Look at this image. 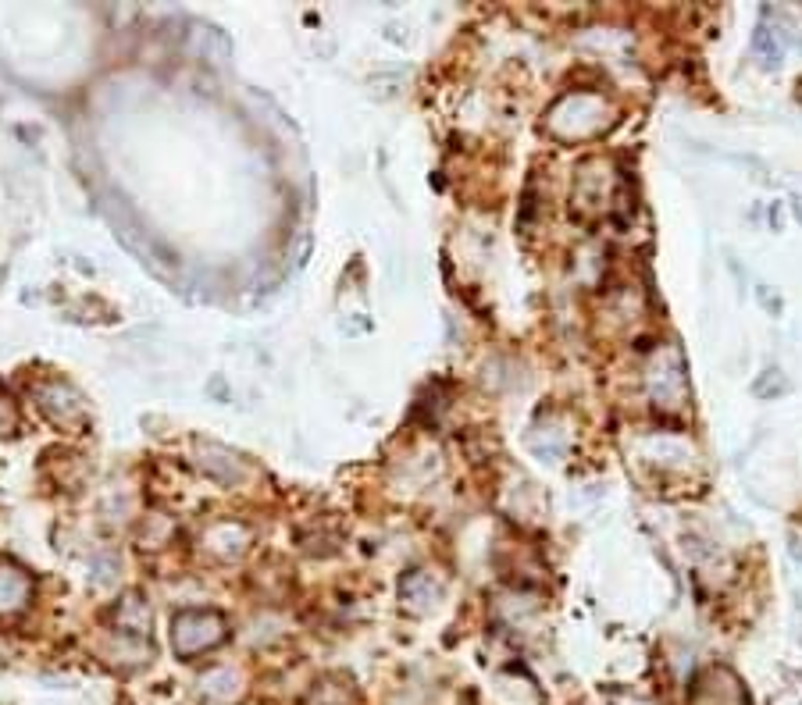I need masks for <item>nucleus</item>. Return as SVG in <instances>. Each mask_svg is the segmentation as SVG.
Segmentation results:
<instances>
[{
	"instance_id": "obj_1",
	"label": "nucleus",
	"mask_w": 802,
	"mask_h": 705,
	"mask_svg": "<svg viewBox=\"0 0 802 705\" xmlns=\"http://www.w3.org/2000/svg\"><path fill=\"white\" fill-rule=\"evenodd\" d=\"M221 641H225V616L214 609H182L172 620V649L182 659L211 652Z\"/></svg>"
},
{
	"instance_id": "obj_2",
	"label": "nucleus",
	"mask_w": 802,
	"mask_h": 705,
	"mask_svg": "<svg viewBox=\"0 0 802 705\" xmlns=\"http://www.w3.org/2000/svg\"><path fill=\"white\" fill-rule=\"evenodd\" d=\"M603 114H606V107L599 97H592V93H571V97H564L549 111V129L567 139H582L603 129V122H606Z\"/></svg>"
},
{
	"instance_id": "obj_3",
	"label": "nucleus",
	"mask_w": 802,
	"mask_h": 705,
	"mask_svg": "<svg viewBox=\"0 0 802 705\" xmlns=\"http://www.w3.org/2000/svg\"><path fill=\"white\" fill-rule=\"evenodd\" d=\"M692 705H749L745 688L735 673L724 670V666H713L692 688Z\"/></svg>"
},
{
	"instance_id": "obj_4",
	"label": "nucleus",
	"mask_w": 802,
	"mask_h": 705,
	"mask_svg": "<svg viewBox=\"0 0 802 705\" xmlns=\"http://www.w3.org/2000/svg\"><path fill=\"white\" fill-rule=\"evenodd\" d=\"M36 399H40L43 414L54 424H61V428H72V424H79L82 417H86L82 399L75 396V389L65 385V381H47V385H40V389H36Z\"/></svg>"
},
{
	"instance_id": "obj_5",
	"label": "nucleus",
	"mask_w": 802,
	"mask_h": 705,
	"mask_svg": "<svg viewBox=\"0 0 802 705\" xmlns=\"http://www.w3.org/2000/svg\"><path fill=\"white\" fill-rule=\"evenodd\" d=\"M200 470H204L207 478L218 481V485H239L246 478V467L236 453L221 446H200Z\"/></svg>"
},
{
	"instance_id": "obj_6",
	"label": "nucleus",
	"mask_w": 802,
	"mask_h": 705,
	"mask_svg": "<svg viewBox=\"0 0 802 705\" xmlns=\"http://www.w3.org/2000/svg\"><path fill=\"white\" fill-rule=\"evenodd\" d=\"M29 595H33V581H29L22 570L0 563V616H11V613H18V609H25Z\"/></svg>"
},
{
	"instance_id": "obj_7",
	"label": "nucleus",
	"mask_w": 802,
	"mask_h": 705,
	"mask_svg": "<svg viewBox=\"0 0 802 705\" xmlns=\"http://www.w3.org/2000/svg\"><path fill=\"white\" fill-rule=\"evenodd\" d=\"M400 599L407 602L410 609L425 613V609H432L435 602H439V584L432 581V574H428V570H414V574L403 577Z\"/></svg>"
},
{
	"instance_id": "obj_8",
	"label": "nucleus",
	"mask_w": 802,
	"mask_h": 705,
	"mask_svg": "<svg viewBox=\"0 0 802 705\" xmlns=\"http://www.w3.org/2000/svg\"><path fill=\"white\" fill-rule=\"evenodd\" d=\"M115 620H118V631L129 634V638H143V634H150V609L143 606L136 595H129V599L115 609Z\"/></svg>"
},
{
	"instance_id": "obj_9",
	"label": "nucleus",
	"mask_w": 802,
	"mask_h": 705,
	"mask_svg": "<svg viewBox=\"0 0 802 705\" xmlns=\"http://www.w3.org/2000/svg\"><path fill=\"white\" fill-rule=\"evenodd\" d=\"M239 691V673L229 670V666H218V670H207L200 677V695L214 698V702H229Z\"/></svg>"
},
{
	"instance_id": "obj_10",
	"label": "nucleus",
	"mask_w": 802,
	"mask_h": 705,
	"mask_svg": "<svg viewBox=\"0 0 802 705\" xmlns=\"http://www.w3.org/2000/svg\"><path fill=\"white\" fill-rule=\"evenodd\" d=\"M246 531L239 524H218L207 531V545H211L218 556H239V552L246 549Z\"/></svg>"
},
{
	"instance_id": "obj_11",
	"label": "nucleus",
	"mask_w": 802,
	"mask_h": 705,
	"mask_svg": "<svg viewBox=\"0 0 802 705\" xmlns=\"http://www.w3.org/2000/svg\"><path fill=\"white\" fill-rule=\"evenodd\" d=\"M311 705H350V684L343 681H321L318 688L311 691Z\"/></svg>"
},
{
	"instance_id": "obj_12",
	"label": "nucleus",
	"mask_w": 802,
	"mask_h": 705,
	"mask_svg": "<svg viewBox=\"0 0 802 705\" xmlns=\"http://www.w3.org/2000/svg\"><path fill=\"white\" fill-rule=\"evenodd\" d=\"M753 50L760 54L763 65H778V61H781V40L774 36V29H767V25H760V29H756Z\"/></svg>"
},
{
	"instance_id": "obj_13",
	"label": "nucleus",
	"mask_w": 802,
	"mask_h": 705,
	"mask_svg": "<svg viewBox=\"0 0 802 705\" xmlns=\"http://www.w3.org/2000/svg\"><path fill=\"white\" fill-rule=\"evenodd\" d=\"M11 428H15V410H11L8 399L0 396V435H8Z\"/></svg>"
},
{
	"instance_id": "obj_14",
	"label": "nucleus",
	"mask_w": 802,
	"mask_h": 705,
	"mask_svg": "<svg viewBox=\"0 0 802 705\" xmlns=\"http://www.w3.org/2000/svg\"><path fill=\"white\" fill-rule=\"evenodd\" d=\"M792 556H795V560H799V563H802V549H799V542H792Z\"/></svg>"
},
{
	"instance_id": "obj_15",
	"label": "nucleus",
	"mask_w": 802,
	"mask_h": 705,
	"mask_svg": "<svg viewBox=\"0 0 802 705\" xmlns=\"http://www.w3.org/2000/svg\"><path fill=\"white\" fill-rule=\"evenodd\" d=\"M795 214H799V218H802V200H795Z\"/></svg>"
}]
</instances>
